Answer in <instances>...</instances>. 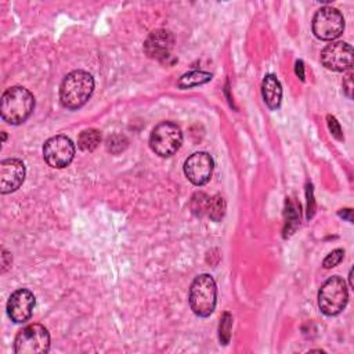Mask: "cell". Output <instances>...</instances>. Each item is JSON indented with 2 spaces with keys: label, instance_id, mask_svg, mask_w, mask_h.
Returning a JSON list of instances; mask_svg holds the SVG:
<instances>
[{
  "label": "cell",
  "instance_id": "52a82bcc",
  "mask_svg": "<svg viewBox=\"0 0 354 354\" xmlns=\"http://www.w3.org/2000/svg\"><path fill=\"white\" fill-rule=\"evenodd\" d=\"M313 33L321 40H333L344 30V18L335 7H322L313 17Z\"/></svg>",
  "mask_w": 354,
  "mask_h": 354
},
{
  "label": "cell",
  "instance_id": "7a4b0ae2",
  "mask_svg": "<svg viewBox=\"0 0 354 354\" xmlns=\"http://www.w3.org/2000/svg\"><path fill=\"white\" fill-rule=\"evenodd\" d=\"M35 109L33 94L21 86L7 88L1 95V118L8 124L24 123Z\"/></svg>",
  "mask_w": 354,
  "mask_h": 354
},
{
  "label": "cell",
  "instance_id": "2e32d148",
  "mask_svg": "<svg viewBox=\"0 0 354 354\" xmlns=\"http://www.w3.org/2000/svg\"><path fill=\"white\" fill-rule=\"evenodd\" d=\"M101 141V133L95 129H86L77 137V147L84 152L94 151Z\"/></svg>",
  "mask_w": 354,
  "mask_h": 354
},
{
  "label": "cell",
  "instance_id": "7402d4cb",
  "mask_svg": "<svg viewBox=\"0 0 354 354\" xmlns=\"http://www.w3.org/2000/svg\"><path fill=\"white\" fill-rule=\"evenodd\" d=\"M343 256H344V250L343 249H335L332 250L322 261V266L324 268H332V267H336L342 260H343Z\"/></svg>",
  "mask_w": 354,
  "mask_h": 354
},
{
  "label": "cell",
  "instance_id": "9a60e30c",
  "mask_svg": "<svg viewBox=\"0 0 354 354\" xmlns=\"http://www.w3.org/2000/svg\"><path fill=\"white\" fill-rule=\"evenodd\" d=\"M212 80V73L203 72V71H192L185 75H183L177 83L180 88H191L199 84H205Z\"/></svg>",
  "mask_w": 354,
  "mask_h": 354
},
{
  "label": "cell",
  "instance_id": "ba28073f",
  "mask_svg": "<svg viewBox=\"0 0 354 354\" xmlns=\"http://www.w3.org/2000/svg\"><path fill=\"white\" fill-rule=\"evenodd\" d=\"M75 156V144L64 134L48 138L43 145V158L54 169L66 167Z\"/></svg>",
  "mask_w": 354,
  "mask_h": 354
},
{
  "label": "cell",
  "instance_id": "d6986e66",
  "mask_svg": "<svg viewBox=\"0 0 354 354\" xmlns=\"http://www.w3.org/2000/svg\"><path fill=\"white\" fill-rule=\"evenodd\" d=\"M231 328H232V315L228 311H225L220 319V326H218V339L221 344H228L231 337Z\"/></svg>",
  "mask_w": 354,
  "mask_h": 354
},
{
  "label": "cell",
  "instance_id": "3957f363",
  "mask_svg": "<svg viewBox=\"0 0 354 354\" xmlns=\"http://www.w3.org/2000/svg\"><path fill=\"white\" fill-rule=\"evenodd\" d=\"M189 307L198 317H209L216 307L217 288L212 275L201 274L191 283L188 295Z\"/></svg>",
  "mask_w": 354,
  "mask_h": 354
},
{
  "label": "cell",
  "instance_id": "277c9868",
  "mask_svg": "<svg viewBox=\"0 0 354 354\" xmlns=\"http://www.w3.org/2000/svg\"><path fill=\"white\" fill-rule=\"evenodd\" d=\"M348 301V292L346 282L335 275L324 282L318 292V307L321 313L328 317L340 314Z\"/></svg>",
  "mask_w": 354,
  "mask_h": 354
},
{
  "label": "cell",
  "instance_id": "e0dca14e",
  "mask_svg": "<svg viewBox=\"0 0 354 354\" xmlns=\"http://www.w3.org/2000/svg\"><path fill=\"white\" fill-rule=\"evenodd\" d=\"M209 202H210V196H207L203 192H195L191 198L189 202V207L191 212L196 216V217H202L205 214H207V209H209Z\"/></svg>",
  "mask_w": 354,
  "mask_h": 354
},
{
  "label": "cell",
  "instance_id": "cb8c5ba5",
  "mask_svg": "<svg viewBox=\"0 0 354 354\" xmlns=\"http://www.w3.org/2000/svg\"><path fill=\"white\" fill-rule=\"evenodd\" d=\"M343 88H344L347 97L351 98V90H353V73L351 72H348L346 75V77L343 79Z\"/></svg>",
  "mask_w": 354,
  "mask_h": 354
},
{
  "label": "cell",
  "instance_id": "5b68a950",
  "mask_svg": "<svg viewBox=\"0 0 354 354\" xmlns=\"http://www.w3.org/2000/svg\"><path fill=\"white\" fill-rule=\"evenodd\" d=\"M183 144V131L181 129L169 120L160 122L152 129L149 136V147L151 149L162 156L167 158L171 156L178 151Z\"/></svg>",
  "mask_w": 354,
  "mask_h": 354
},
{
  "label": "cell",
  "instance_id": "6da1fadb",
  "mask_svg": "<svg viewBox=\"0 0 354 354\" xmlns=\"http://www.w3.org/2000/svg\"><path fill=\"white\" fill-rule=\"evenodd\" d=\"M94 91V79L86 71H73L68 73L59 87V101L68 109L82 108Z\"/></svg>",
  "mask_w": 354,
  "mask_h": 354
},
{
  "label": "cell",
  "instance_id": "8fae6325",
  "mask_svg": "<svg viewBox=\"0 0 354 354\" xmlns=\"http://www.w3.org/2000/svg\"><path fill=\"white\" fill-rule=\"evenodd\" d=\"M35 296L28 289H18L11 293L7 301V314L10 319L15 324L26 322L33 313Z\"/></svg>",
  "mask_w": 354,
  "mask_h": 354
},
{
  "label": "cell",
  "instance_id": "ac0fdd59",
  "mask_svg": "<svg viewBox=\"0 0 354 354\" xmlns=\"http://www.w3.org/2000/svg\"><path fill=\"white\" fill-rule=\"evenodd\" d=\"M225 214V201L221 195H214L210 198L207 216L213 221H221V218Z\"/></svg>",
  "mask_w": 354,
  "mask_h": 354
},
{
  "label": "cell",
  "instance_id": "5bb4252c",
  "mask_svg": "<svg viewBox=\"0 0 354 354\" xmlns=\"http://www.w3.org/2000/svg\"><path fill=\"white\" fill-rule=\"evenodd\" d=\"M261 94L266 105L270 109H278L282 100V87L275 75L268 73L261 83Z\"/></svg>",
  "mask_w": 354,
  "mask_h": 354
},
{
  "label": "cell",
  "instance_id": "30bf717a",
  "mask_svg": "<svg viewBox=\"0 0 354 354\" xmlns=\"http://www.w3.org/2000/svg\"><path fill=\"white\" fill-rule=\"evenodd\" d=\"M214 169L213 158L207 152H195L184 162V173L194 185H205Z\"/></svg>",
  "mask_w": 354,
  "mask_h": 354
},
{
  "label": "cell",
  "instance_id": "9c48e42d",
  "mask_svg": "<svg viewBox=\"0 0 354 354\" xmlns=\"http://www.w3.org/2000/svg\"><path fill=\"white\" fill-rule=\"evenodd\" d=\"M321 62L335 72H344L353 66V48L346 41H335L321 51Z\"/></svg>",
  "mask_w": 354,
  "mask_h": 354
},
{
  "label": "cell",
  "instance_id": "ffe728a7",
  "mask_svg": "<svg viewBox=\"0 0 354 354\" xmlns=\"http://www.w3.org/2000/svg\"><path fill=\"white\" fill-rule=\"evenodd\" d=\"M129 141L122 134H113L111 137H108L106 140V149L111 152V153H119L122 151L126 149Z\"/></svg>",
  "mask_w": 354,
  "mask_h": 354
},
{
  "label": "cell",
  "instance_id": "d4e9b609",
  "mask_svg": "<svg viewBox=\"0 0 354 354\" xmlns=\"http://www.w3.org/2000/svg\"><path fill=\"white\" fill-rule=\"evenodd\" d=\"M296 75L300 77V80H304V65L303 61H296Z\"/></svg>",
  "mask_w": 354,
  "mask_h": 354
},
{
  "label": "cell",
  "instance_id": "603a6c76",
  "mask_svg": "<svg viewBox=\"0 0 354 354\" xmlns=\"http://www.w3.org/2000/svg\"><path fill=\"white\" fill-rule=\"evenodd\" d=\"M326 120H328V126H329V130L332 131V134L337 138V140H343V134H342V127H340V124H339V122L336 120V118H333V116H328L326 118Z\"/></svg>",
  "mask_w": 354,
  "mask_h": 354
},
{
  "label": "cell",
  "instance_id": "7c38bea8",
  "mask_svg": "<svg viewBox=\"0 0 354 354\" xmlns=\"http://www.w3.org/2000/svg\"><path fill=\"white\" fill-rule=\"evenodd\" d=\"M25 180V165L22 160L11 158L0 163V192L10 194L17 191Z\"/></svg>",
  "mask_w": 354,
  "mask_h": 354
},
{
  "label": "cell",
  "instance_id": "4fadbf2b",
  "mask_svg": "<svg viewBox=\"0 0 354 354\" xmlns=\"http://www.w3.org/2000/svg\"><path fill=\"white\" fill-rule=\"evenodd\" d=\"M174 44V37L169 30L158 29L149 33L144 43V51L149 58L162 59L169 55Z\"/></svg>",
  "mask_w": 354,
  "mask_h": 354
},
{
  "label": "cell",
  "instance_id": "8992f818",
  "mask_svg": "<svg viewBox=\"0 0 354 354\" xmlns=\"http://www.w3.org/2000/svg\"><path fill=\"white\" fill-rule=\"evenodd\" d=\"M50 350V333L40 324L22 328L14 340L17 354H46Z\"/></svg>",
  "mask_w": 354,
  "mask_h": 354
},
{
  "label": "cell",
  "instance_id": "44dd1931",
  "mask_svg": "<svg viewBox=\"0 0 354 354\" xmlns=\"http://www.w3.org/2000/svg\"><path fill=\"white\" fill-rule=\"evenodd\" d=\"M286 228H285V235L292 234V231L299 225V216L296 213V209L293 207V203L289 201V205L286 207Z\"/></svg>",
  "mask_w": 354,
  "mask_h": 354
}]
</instances>
